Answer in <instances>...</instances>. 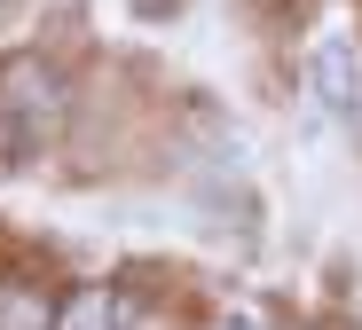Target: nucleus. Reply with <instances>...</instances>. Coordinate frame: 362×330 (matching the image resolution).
<instances>
[{"label":"nucleus","instance_id":"obj_5","mask_svg":"<svg viewBox=\"0 0 362 330\" xmlns=\"http://www.w3.org/2000/svg\"><path fill=\"white\" fill-rule=\"evenodd\" d=\"M8 142H16V126H8V118H0V158H8Z\"/></svg>","mask_w":362,"mask_h":330},{"label":"nucleus","instance_id":"obj_4","mask_svg":"<svg viewBox=\"0 0 362 330\" xmlns=\"http://www.w3.org/2000/svg\"><path fill=\"white\" fill-rule=\"evenodd\" d=\"M55 330H118V299H110V291H79Z\"/></svg>","mask_w":362,"mask_h":330},{"label":"nucleus","instance_id":"obj_3","mask_svg":"<svg viewBox=\"0 0 362 330\" xmlns=\"http://www.w3.org/2000/svg\"><path fill=\"white\" fill-rule=\"evenodd\" d=\"M0 330H55L40 283H0Z\"/></svg>","mask_w":362,"mask_h":330},{"label":"nucleus","instance_id":"obj_1","mask_svg":"<svg viewBox=\"0 0 362 330\" xmlns=\"http://www.w3.org/2000/svg\"><path fill=\"white\" fill-rule=\"evenodd\" d=\"M315 87H323V102L339 118L362 110V40H323L315 47Z\"/></svg>","mask_w":362,"mask_h":330},{"label":"nucleus","instance_id":"obj_2","mask_svg":"<svg viewBox=\"0 0 362 330\" xmlns=\"http://www.w3.org/2000/svg\"><path fill=\"white\" fill-rule=\"evenodd\" d=\"M0 87H16V95H0L24 126H55V110H64V95H55V71H40V63H8L0 71Z\"/></svg>","mask_w":362,"mask_h":330}]
</instances>
